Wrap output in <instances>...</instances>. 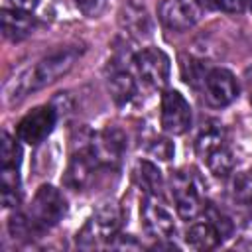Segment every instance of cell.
<instances>
[{
  "label": "cell",
  "mask_w": 252,
  "mask_h": 252,
  "mask_svg": "<svg viewBox=\"0 0 252 252\" xmlns=\"http://www.w3.org/2000/svg\"><path fill=\"white\" fill-rule=\"evenodd\" d=\"M134 65L138 69V75L152 85L154 89H163L169 81L171 63L165 51L159 47H146L134 55Z\"/></svg>",
  "instance_id": "9"
},
{
  "label": "cell",
  "mask_w": 252,
  "mask_h": 252,
  "mask_svg": "<svg viewBox=\"0 0 252 252\" xmlns=\"http://www.w3.org/2000/svg\"><path fill=\"white\" fill-rule=\"evenodd\" d=\"M159 22L173 32H185L193 28L201 18L199 0H163L158 8Z\"/></svg>",
  "instance_id": "10"
},
{
  "label": "cell",
  "mask_w": 252,
  "mask_h": 252,
  "mask_svg": "<svg viewBox=\"0 0 252 252\" xmlns=\"http://www.w3.org/2000/svg\"><path fill=\"white\" fill-rule=\"evenodd\" d=\"M108 91L116 104H126L136 94V81L126 71H116L108 77Z\"/></svg>",
  "instance_id": "17"
},
{
  "label": "cell",
  "mask_w": 252,
  "mask_h": 252,
  "mask_svg": "<svg viewBox=\"0 0 252 252\" xmlns=\"http://www.w3.org/2000/svg\"><path fill=\"white\" fill-rule=\"evenodd\" d=\"M120 211L114 205H102L96 209L85 226L77 234V244L81 248H93L102 242H110L120 228Z\"/></svg>",
  "instance_id": "3"
},
{
  "label": "cell",
  "mask_w": 252,
  "mask_h": 252,
  "mask_svg": "<svg viewBox=\"0 0 252 252\" xmlns=\"http://www.w3.org/2000/svg\"><path fill=\"white\" fill-rule=\"evenodd\" d=\"M203 89H205V98L209 100V104H213L217 108L228 106L238 96V83H236L234 75L220 67L207 71Z\"/></svg>",
  "instance_id": "11"
},
{
  "label": "cell",
  "mask_w": 252,
  "mask_h": 252,
  "mask_svg": "<svg viewBox=\"0 0 252 252\" xmlns=\"http://www.w3.org/2000/svg\"><path fill=\"white\" fill-rule=\"evenodd\" d=\"M104 2H106V0H75L77 8H79L85 16H89V18L98 16V14L104 10Z\"/></svg>",
  "instance_id": "22"
},
{
  "label": "cell",
  "mask_w": 252,
  "mask_h": 252,
  "mask_svg": "<svg viewBox=\"0 0 252 252\" xmlns=\"http://www.w3.org/2000/svg\"><path fill=\"white\" fill-rule=\"evenodd\" d=\"M250 102H252V96H250Z\"/></svg>",
  "instance_id": "26"
},
{
  "label": "cell",
  "mask_w": 252,
  "mask_h": 252,
  "mask_svg": "<svg viewBox=\"0 0 252 252\" xmlns=\"http://www.w3.org/2000/svg\"><path fill=\"white\" fill-rule=\"evenodd\" d=\"M248 0H215V6L226 14H240L246 10Z\"/></svg>",
  "instance_id": "23"
},
{
  "label": "cell",
  "mask_w": 252,
  "mask_h": 252,
  "mask_svg": "<svg viewBox=\"0 0 252 252\" xmlns=\"http://www.w3.org/2000/svg\"><path fill=\"white\" fill-rule=\"evenodd\" d=\"M55 122H57V110L53 106L49 104L37 106L20 120L16 128V136L20 142L28 146H37L53 132Z\"/></svg>",
  "instance_id": "5"
},
{
  "label": "cell",
  "mask_w": 252,
  "mask_h": 252,
  "mask_svg": "<svg viewBox=\"0 0 252 252\" xmlns=\"http://www.w3.org/2000/svg\"><path fill=\"white\" fill-rule=\"evenodd\" d=\"M134 179L146 191V195H159L161 193V187H163L161 171L152 161H146V159L138 161V165L134 169Z\"/></svg>",
  "instance_id": "16"
},
{
  "label": "cell",
  "mask_w": 252,
  "mask_h": 252,
  "mask_svg": "<svg viewBox=\"0 0 252 252\" xmlns=\"http://www.w3.org/2000/svg\"><path fill=\"white\" fill-rule=\"evenodd\" d=\"M20 156H22V150H20L18 142L8 132H2V148H0L2 167H18L20 165Z\"/></svg>",
  "instance_id": "19"
},
{
  "label": "cell",
  "mask_w": 252,
  "mask_h": 252,
  "mask_svg": "<svg viewBox=\"0 0 252 252\" xmlns=\"http://www.w3.org/2000/svg\"><path fill=\"white\" fill-rule=\"evenodd\" d=\"M169 191H171L177 215L183 220H193L203 211V203H201V195H199L197 183L189 173H185V171L171 173Z\"/></svg>",
  "instance_id": "6"
},
{
  "label": "cell",
  "mask_w": 252,
  "mask_h": 252,
  "mask_svg": "<svg viewBox=\"0 0 252 252\" xmlns=\"http://www.w3.org/2000/svg\"><path fill=\"white\" fill-rule=\"evenodd\" d=\"M220 240H222V236H220L219 228L209 219L191 224L185 234V242L195 250H211V248L219 246Z\"/></svg>",
  "instance_id": "14"
},
{
  "label": "cell",
  "mask_w": 252,
  "mask_h": 252,
  "mask_svg": "<svg viewBox=\"0 0 252 252\" xmlns=\"http://www.w3.org/2000/svg\"><path fill=\"white\" fill-rule=\"evenodd\" d=\"M110 248H140V244L134 240V236L130 234H120V236H114L110 240Z\"/></svg>",
  "instance_id": "24"
},
{
  "label": "cell",
  "mask_w": 252,
  "mask_h": 252,
  "mask_svg": "<svg viewBox=\"0 0 252 252\" xmlns=\"http://www.w3.org/2000/svg\"><path fill=\"white\" fill-rule=\"evenodd\" d=\"M0 22H2V33L10 41H22L33 32V18L30 12L14 10V8H4L0 12Z\"/></svg>",
  "instance_id": "13"
},
{
  "label": "cell",
  "mask_w": 252,
  "mask_h": 252,
  "mask_svg": "<svg viewBox=\"0 0 252 252\" xmlns=\"http://www.w3.org/2000/svg\"><path fill=\"white\" fill-rule=\"evenodd\" d=\"M232 193L238 201L242 203H252V169L242 171L234 177L232 183Z\"/></svg>",
  "instance_id": "20"
},
{
  "label": "cell",
  "mask_w": 252,
  "mask_h": 252,
  "mask_svg": "<svg viewBox=\"0 0 252 252\" xmlns=\"http://www.w3.org/2000/svg\"><path fill=\"white\" fill-rule=\"evenodd\" d=\"M94 167H96V161H94L89 146L83 148V150H79L69 159V165H67V171H65V179H63L65 185L71 187V189H75V191L83 189L91 181Z\"/></svg>",
  "instance_id": "12"
},
{
  "label": "cell",
  "mask_w": 252,
  "mask_h": 252,
  "mask_svg": "<svg viewBox=\"0 0 252 252\" xmlns=\"http://www.w3.org/2000/svg\"><path fill=\"white\" fill-rule=\"evenodd\" d=\"M220 146H224V134H222L220 124L219 122H207V124H203V128L199 130V136L195 140L197 156L205 161Z\"/></svg>",
  "instance_id": "15"
},
{
  "label": "cell",
  "mask_w": 252,
  "mask_h": 252,
  "mask_svg": "<svg viewBox=\"0 0 252 252\" xmlns=\"http://www.w3.org/2000/svg\"><path fill=\"white\" fill-rule=\"evenodd\" d=\"M209 171L217 177H226L228 173H232L234 169V158L230 154V150L226 146H220L219 150H215L207 159H205Z\"/></svg>",
  "instance_id": "18"
},
{
  "label": "cell",
  "mask_w": 252,
  "mask_h": 252,
  "mask_svg": "<svg viewBox=\"0 0 252 252\" xmlns=\"http://www.w3.org/2000/svg\"><path fill=\"white\" fill-rule=\"evenodd\" d=\"M144 230L154 238H169L175 234V222L169 209L161 203L159 195H146L140 207Z\"/></svg>",
  "instance_id": "8"
},
{
  "label": "cell",
  "mask_w": 252,
  "mask_h": 252,
  "mask_svg": "<svg viewBox=\"0 0 252 252\" xmlns=\"http://www.w3.org/2000/svg\"><path fill=\"white\" fill-rule=\"evenodd\" d=\"M89 150L100 167H116L126 150V136L116 126H106L104 130L91 136Z\"/></svg>",
  "instance_id": "4"
},
{
  "label": "cell",
  "mask_w": 252,
  "mask_h": 252,
  "mask_svg": "<svg viewBox=\"0 0 252 252\" xmlns=\"http://www.w3.org/2000/svg\"><path fill=\"white\" fill-rule=\"evenodd\" d=\"M37 4L39 0H6V8H14L22 12H32L37 8Z\"/></svg>",
  "instance_id": "25"
},
{
  "label": "cell",
  "mask_w": 252,
  "mask_h": 252,
  "mask_svg": "<svg viewBox=\"0 0 252 252\" xmlns=\"http://www.w3.org/2000/svg\"><path fill=\"white\" fill-rule=\"evenodd\" d=\"M173 144L167 140V138H158V140H154L152 142V146H150V154L154 156V158H158V159H161V161H167V159H171L173 158Z\"/></svg>",
  "instance_id": "21"
},
{
  "label": "cell",
  "mask_w": 252,
  "mask_h": 252,
  "mask_svg": "<svg viewBox=\"0 0 252 252\" xmlns=\"http://www.w3.org/2000/svg\"><path fill=\"white\" fill-rule=\"evenodd\" d=\"M81 53H83L81 47H65L39 59L35 65L24 69L4 87V100L8 104H16L22 98H26L30 93H35L55 83L59 77L67 75L75 67V63L81 59Z\"/></svg>",
  "instance_id": "1"
},
{
  "label": "cell",
  "mask_w": 252,
  "mask_h": 252,
  "mask_svg": "<svg viewBox=\"0 0 252 252\" xmlns=\"http://www.w3.org/2000/svg\"><path fill=\"white\" fill-rule=\"evenodd\" d=\"M161 128L171 136H181L191 126V106L179 91L167 89L161 94Z\"/></svg>",
  "instance_id": "7"
},
{
  "label": "cell",
  "mask_w": 252,
  "mask_h": 252,
  "mask_svg": "<svg viewBox=\"0 0 252 252\" xmlns=\"http://www.w3.org/2000/svg\"><path fill=\"white\" fill-rule=\"evenodd\" d=\"M65 211H67V203L65 197L59 193V189H55L53 185H41L32 199L28 219L35 232H43L55 226L63 219Z\"/></svg>",
  "instance_id": "2"
}]
</instances>
